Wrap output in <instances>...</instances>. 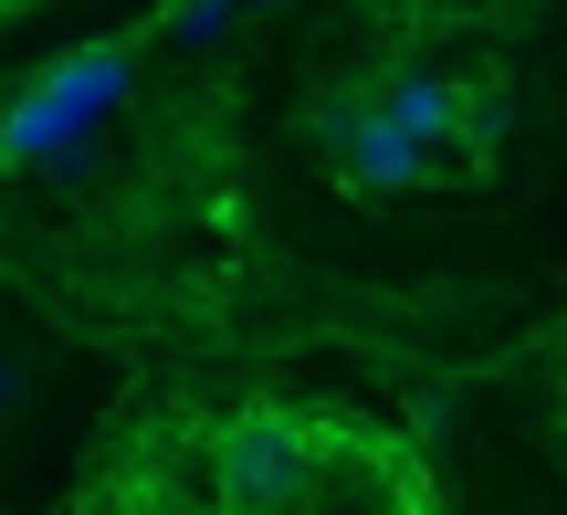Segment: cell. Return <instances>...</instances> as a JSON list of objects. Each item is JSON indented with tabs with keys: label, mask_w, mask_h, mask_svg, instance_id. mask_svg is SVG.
Returning a JSON list of instances; mask_svg holds the SVG:
<instances>
[{
	"label": "cell",
	"mask_w": 567,
	"mask_h": 515,
	"mask_svg": "<svg viewBox=\"0 0 567 515\" xmlns=\"http://www.w3.org/2000/svg\"><path fill=\"white\" fill-rule=\"evenodd\" d=\"M116 95H126V42H84V53H63L53 74H32L11 95V116H0V168L63 158V147H74Z\"/></svg>",
	"instance_id": "1"
},
{
	"label": "cell",
	"mask_w": 567,
	"mask_h": 515,
	"mask_svg": "<svg viewBox=\"0 0 567 515\" xmlns=\"http://www.w3.org/2000/svg\"><path fill=\"white\" fill-rule=\"evenodd\" d=\"M210 484H221L231 515H284L305 505V484H316V432H305L295 411H243L221 432V453H210Z\"/></svg>",
	"instance_id": "2"
},
{
	"label": "cell",
	"mask_w": 567,
	"mask_h": 515,
	"mask_svg": "<svg viewBox=\"0 0 567 515\" xmlns=\"http://www.w3.org/2000/svg\"><path fill=\"white\" fill-rule=\"evenodd\" d=\"M337 168H347V189H368V200H389V189H421V179H431V147L410 137V126L368 116L358 137L337 147Z\"/></svg>",
	"instance_id": "3"
},
{
	"label": "cell",
	"mask_w": 567,
	"mask_h": 515,
	"mask_svg": "<svg viewBox=\"0 0 567 515\" xmlns=\"http://www.w3.org/2000/svg\"><path fill=\"white\" fill-rule=\"evenodd\" d=\"M379 116L389 126H410V137H442V126H463V95H452L442 74H400V84H379Z\"/></svg>",
	"instance_id": "4"
},
{
	"label": "cell",
	"mask_w": 567,
	"mask_h": 515,
	"mask_svg": "<svg viewBox=\"0 0 567 515\" xmlns=\"http://www.w3.org/2000/svg\"><path fill=\"white\" fill-rule=\"evenodd\" d=\"M231 11H243V0H231Z\"/></svg>",
	"instance_id": "5"
}]
</instances>
